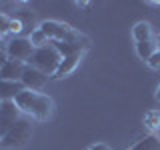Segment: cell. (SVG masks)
Returning a JSON list of instances; mask_svg holds the SVG:
<instances>
[{
	"label": "cell",
	"instance_id": "6da1fadb",
	"mask_svg": "<svg viewBox=\"0 0 160 150\" xmlns=\"http://www.w3.org/2000/svg\"><path fill=\"white\" fill-rule=\"evenodd\" d=\"M16 106L22 110V114L32 116L36 120H48L54 112V102L52 98L40 92H32V90H24L16 96Z\"/></svg>",
	"mask_w": 160,
	"mask_h": 150
},
{
	"label": "cell",
	"instance_id": "7a4b0ae2",
	"mask_svg": "<svg viewBox=\"0 0 160 150\" xmlns=\"http://www.w3.org/2000/svg\"><path fill=\"white\" fill-rule=\"evenodd\" d=\"M60 62H62V54H60L52 44H46V46L34 50V54L28 60V66L38 68L40 72H44L46 76H54L58 66H60Z\"/></svg>",
	"mask_w": 160,
	"mask_h": 150
},
{
	"label": "cell",
	"instance_id": "3957f363",
	"mask_svg": "<svg viewBox=\"0 0 160 150\" xmlns=\"http://www.w3.org/2000/svg\"><path fill=\"white\" fill-rule=\"evenodd\" d=\"M40 30L48 36L50 42H74V40H84L88 36L76 32L74 28H70L68 24L64 22H58V20H44L40 22Z\"/></svg>",
	"mask_w": 160,
	"mask_h": 150
},
{
	"label": "cell",
	"instance_id": "277c9868",
	"mask_svg": "<svg viewBox=\"0 0 160 150\" xmlns=\"http://www.w3.org/2000/svg\"><path fill=\"white\" fill-rule=\"evenodd\" d=\"M32 138V122L28 118H20L12 128L2 136L0 146L2 148H22L28 144V140Z\"/></svg>",
	"mask_w": 160,
	"mask_h": 150
},
{
	"label": "cell",
	"instance_id": "5b68a950",
	"mask_svg": "<svg viewBox=\"0 0 160 150\" xmlns=\"http://www.w3.org/2000/svg\"><path fill=\"white\" fill-rule=\"evenodd\" d=\"M34 44L26 36H14L10 42H6V54L10 60H18V62H28L30 56L34 54Z\"/></svg>",
	"mask_w": 160,
	"mask_h": 150
},
{
	"label": "cell",
	"instance_id": "8992f818",
	"mask_svg": "<svg viewBox=\"0 0 160 150\" xmlns=\"http://www.w3.org/2000/svg\"><path fill=\"white\" fill-rule=\"evenodd\" d=\"M20 118H22V110L16 106L14 100L2 102V106H0V136H4Z\"/></svg>",
	"mask_w": 160,
	"mask_h": 150
},
{
	"label": "cell",
	"instance_id": "52a82bcc",
	"mask_svg": "<svg viewBox=\"0 0 160 150\" xmlns=\"http://www.w3.org/2000/svg\"><path fill=\"white\" fill-rule=\"evenodd\" d=\"M20 82L24 84V88H26V90H32V92H40V90L46 86L48 76H46L44 72H40L38 68L28 66V64H26V70H24V74H22V78H20Z\"/></svg>",
	"mask_w": 160,
	"mask_h": 150
},
{
	"label": "cell",
	"instance_id": "ba28073f",
	"mask_svg": "<svg viewBox=\"0 0 160 150\" xmlns=\"http://www.w3.org/2000/svg\"><path fill=\"white\" fill-rule=\"evenodd\" d=\"M24 70H26V64L24 62H18V60H6V64H4L2 68H0V80H14V82H18L20 78H22Z\"/></svg>",
	"mask_w": 160,
	"mask_h": 150
},
{
	"label": "cell",
	"instance_id": "9c48e42d",
	"mask_svg": "<svg viewBox=\"0 0 160 150\" xmlns=\"http://www.w3.org/2000/svg\"><path fill=\"white\" fill-rule=\"evenodd\" d=\"M24 84L20 82H14V80H0V100L6 102V100H16V96L20 92H24Z\"/></svg>",
	"mask_w": 160,
	"mask_h": 150
},
{
	"label": "cell",
	"instance_id": "30bf717a",
	"mask_svg": "<svg viewBox=\"0 0 160 150\" xmlns=\"http://www.w3.org/2000/svg\"><path fill=\"white\" fill-rule=\"evenodd\" d=\"M82 56H84V52H78V54H72V56H66V58H62V62H60V66H58V70H56V74H54L52 78L60 80V78L68 76L70 72H74V68H76L78 64H80V60H82Z\"/></svg>",
	"mask_w": 160,
	"mask_h": 150
},
{
	"label": "cell",
	"instance_id": "8fae6325",
	"mask_svg": "<svg viewBox=\"0 0 160 150\" xmlns=\"http://www.w3.org/2000/svg\"><path fill=\"white\" fill-rule=\"evenodd\" d=\"M132 36L136 42H150L152 40V26L148 22H138L132 28Z\"/></svg>",
	"mask_w": 160,
	"mask_h": 150
},
{
	"label": "cell",
	"instance_id": "7c38bea8",
	"mask_svg": "<svg viewBox=\"0 0 160 150\" xmlns=\"http://www.w3.org/2000/svg\"><path fill=\"white\" fill-rule=\"evenodd\" d=\"M158 50V46H156V42L154 40H150V42H136V54L142 60H150V56H152L154 52Z\"/></svg>",
	"mask_w": 160,
	"mask_h": 150
},
{
	"label": "cell",
	"instance_id": "4fadbf2b",
	"mask_svg": "<svg viewBox=\"0 0 160 150\" xmlns=\"http://www.w3.org/2000/svg\"><path fill=\"white\" fill-rule=\"evenodd\" d=\"M132 150H160V140L154 134H150V136H144L142 140H138L132 146Z\"/></svg>",
	"mask_w": 160,
	"mask_h": 150
},
{
	"label": "cell",
	"instance_id": "5bb4252c",
	"mask_svg": "<svg viewBox=\"0 0 160 150\" xmlns=\"http://www.w3.org/2000/svg\"><path fill=\"white\" fill-rule=\"evenodd\" d=\"M144 126L148 130H152V132H156L160 128V110H150V112H146V116H144Z\"/></svg>",
	"mask_w": 160,
	"mask_h": 150
},
{
	"label": "cell",
	"instance_id": "9a60e30c",
	"mask_svg": "<svg viewBox=\"0 0 160 150\" xmlns=\"http://www.w3.org/2000/svg\"><path fill=\"white\" fill-rule=\"evenodd\" d=\"M30 42L34 44V48H42V46H46V44H50V40H48V36L42 32V30L36 28L32 34H30Z\"/></svg>",
	"mask_w": 160,
	"mask_h": 150
},
{
	"label": "cell",
	"instance_id": "2e32d148",
	"mask_svg": "<svg viewBox=\"0 0 160 150\" xmlns=\"http://www.w3.org/2000/svg\"><path fill=\"white\" fill-rule=\"evenodd\" d=\"M18 20L22 22V26L26 30H36L34 28V12H30V10H22V12H18Z\"/></svg>",
	"mask_w": 160,
	"mask_h": 150
},
{
	"label": "cell",
	"instance_id": "e0dca14e",
	"mask_svg": "<svg viewBox=\"0 0 160 150\" xmlns=\"http://www.w3.org/2000/svg\"><path fill=\"white\" fill-rule=\"evenodd\" d=\"M10 24H12V18H10L8 14L0 12V36H4V34L10 32Z\"/></svg>",
	"mask_w": 160,
	"mask_h": 150
},
{
	"label": "cell",
	"instance_id": "ac0fdd59",
	"mask_svg": "<svg viewBox=\"0 0 160 150\" xmlns=\"http://www.w3.org/2000/svg\"><path fill=\"white\" fill-rule=\"evenodd\" d=\"M148 66L152 68V70H160V50H156V52H154L152 56H150Z\"/></svg>",
	"mask_w": 160,
	"mask_h": 150
},
{
	"label": "cell",
	"instance_id": "d6986e66",
	"mask_svg": "<svg viewBox=\"0 0 160 150\" xmlns=\"http://www.w3.org/2000/svg\"><path fill=\"white\" fill-rule=\"evenodd\" d=\"M22 30H24L22 22H20L18 18H12V24H10V32H12V34H16V36H18V34L22 32Z\"/></svg>",
	"mask_w": 160,
	"mask_h": 150
},
{
	"label": "cell",
	"instance_id": "ffe728a7",
	"mask_svg": "<svg viewBox=\"0 0 160 150\" xmlns=\"http://www.w3.org/2000/svg\"><path fill=\"white\" fill-rule=\"evenodd\" d=\"M88 150H110L106 144H94V146H90Z\"/></svg>",
	"mask_w": 160,
	"mask_h": 150
},
{
	"label": "cell",
	"instance_id": "44dd1931",
	"mask_svg": "<svg viewBox=\"0 0 160 150\" xmlns=\"http://www.w3.org/2000/svg\"><path fill=\"white\" fill-rule=\"evenodd\" d=\"M6 60H8V54H6V52H0V68L6 64Z\"/></svg>",
	"mask_w": 160,
	"mask_h": 150
},
{
	"label": "cell",
	"instance_id": "7402d4cb",
	"mask_svg": "<svg viewBox=\"0 0 160 150\" xmlns=\"http://www.w3.org/2000/svg\"><path fill=\"white\" fill-rule=\"evenodd\" d=\"M154 98H156L158 102H160V84H158V88H156V94H154Z\"/></svg>",
	"mask_w": 160,
	"mask_h": 150
},
{
	"label": "cell",
	"instance_id": "603a6c76",
	"mask_svg": "<svg viewBox=\"0 0 160 150\" xmlns=\"http://www.w3.org/2000/svg\"><path fill=\"white\" fill-rule=\"evenodd\" d=\"M0 52H6V46H4V42H2V38H0Z\"/></svg>",
	"mask_w": 160,
	"mask_h": 150
},
{
	"label": "cell",
	"instance_id": "cb8c5ba5",
	"mask_svg": "<svg viewBox=\"0 0 160 150\" xmlns=\"http://www.w3.org/2000/svg\"><path fill=\"white\" fill-rule=\"evenodd\" d=\"M156 46H158V50H160V34H158V38H156Z\"/></svg>",
	"mask_w": 160,
	"mask_h": 150
},
{
	"label": "cell",
	"instance_id": "d4e9b609",
	"mask_svg": "<svg viewBox=\"0 0 160 150\" xmlns=\"http://www.w3.org/2000/svg\"><path fill=\"white\" fill-rule=\"evenodd\" d=\"M0 106H2V100H0Z\"/></svg>",
	"mask_w": 160,
	"mask_h": 150
},
{
	"label": "cell",
	"instance_id": "484cf974",
	"mask_svg": "<svg viewBox=\"0 0 160 150\" xmlns=\"http://www.w3.org/2000/svg\"><path fill=\"white\" fill-rule=\"evenodd\" d=\"M0 142H2V136H0Z\"/></svg>",
	"mask_w": 160,
	"mask_h": 150
}]
</instances>
